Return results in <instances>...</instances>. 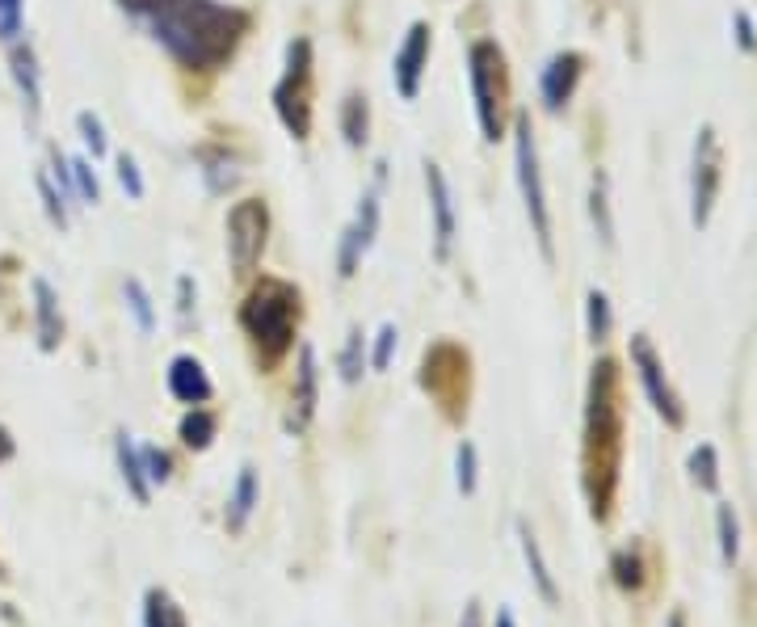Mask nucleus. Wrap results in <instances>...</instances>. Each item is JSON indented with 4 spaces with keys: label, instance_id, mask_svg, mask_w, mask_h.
<instances>
[{
    "label": "nucleus",
    "instance_id": "1",
    "mask_svg": "<svg viewBox=\"0 0 757 627\" xmlns=\"http://www.w3.org/2000/svg\"><path fill=\"white\" fill-rule=\"evenodd\" d=\"M139 26L186 72H215L249 34V13L219 0H122Z\"/></svg>",
    "mask_w": 757,
    "mask_h": 627
},
{
    "label": "nucleus",
    "instance_id": "2",
    "mask_svg": "<svg viewBox=\"0 0 757 627\" xmlns=\"http://www.w3.org/2000/svg\"><path fill=\"white\" fill-rule=\"evenodd\" d=\"M623 459V404H619V367L615 358H598L585 396V442H581V484L593 518H610Z\"/></svg>",
    "mask_w": 757,
    "mask_h": 627
},
{
    "label": "nucleus",
    "instance_id": "3",
    "mask_svg": "<svg viewBox=\"0 0 757 627\" xmlns=\"http://www.w3.org/2000/svg\"><path fill=\"white\" fill-rule=\"evenodd\" d=\"M303 295L286 278H261L240 303V329L253 341L261 367H278L295 346Z\"/></svg>",
    "mask_w": 757,
    "mask_h": 627
},
{
    "label": "nucleus",
    "instance_id": "4",
    "mask_svg": "<svg viewBox=\"0 0 757 627\" xmlns=\"http://www.w3.org/2000/svg\"><path fill=\"white\" fill-rule=\"evenodd\" d=\"M467 80H472V101H476V123L488 144L505 139V114H509V72L505 55L493 38H480L467 51Z\"/></svg>",
    "mask_w": 757,
    "mask_h": 627
},
{
    "label": "nucleus",
    "instance_id": "5",
    "mask_svg": "<svg viewBox=\"0 0 757 627\" xmlns=\"http://www.w3.org/2000/svg\"><path fill=\"white\" fill-rule=\"evenodd\" d=\"M316 64H312V38H295L286 47V68L274 85V110L282 118V127L295 139L312 135V114H316Z\"/></svg>",
    "mask_w": 757,
    "mask_h": 627
},
{
    "label": "nucleus",
    "instance_id": "6",
    "mask_svg": "<svg viewBox=\"0 0 757 627\" xmlns=\"http://www.w3.org/2000/svg\"><path fill=\"white\" fill-rule=\"evenodd\" d=\"M417 383L429 392V400H438V409L450 421H463L467 392H472V358H467V350H459L455 341H438L434 350H425Z\"/></svg>",
    "mask_w": 757,
    "mask_h": 627
},
{
    "label": "nucleus",
    "instance_id": "7",
    "mask_svg": "<svg viewBox=\"0 0 757 627\" xmlns=\"http://www.w3.org/2000/svg\"><path fill=\"white\" fill-rule=\"evenodd\" d=\"M514 169H518V190H522V202H526L530 228H535L539 253H543V261H551V257H556V245H551V211H547V190H543L535 127H530L526 114L514 118Z\"/></svg>",
    "mask_w": 757,
    "mask_h": 627
},
{
    "label": "nucleus",
    "instance_id": "8",
    "mask_svg": "<svg viewBox=\"0 0 757 627\" xmlns=\"http://www.w3.org/2000/svg\"><path fill=\"white\" fill-rule=\"evenodd\" d=\"M720 181H724V152H720V135L711 123L699 127L694 135V160H690V224L707 228V219L720 198Z\"/></svg>",
    "mask_w": 757,
    "mask_h": 627
},
{
    "label": "nucleus",
    "instance_id": "9",
    "mask_svg": "<svg viewBox=\"0 0 757 627\" xmlns=\"http://www.w3.org/2000/svg\"><path fill=\"white\" fill-rule=\"evenodd\" d=\"M265 240H270V211H265V202L240 198L228 211V257H232V270L240 278H249L257 270V261L265 253Z\"/></svg>",
    "mask_w": 757,
    "mask_h": 627
},
{
    "label": "nucleus",
    "instance_id": "10",
    "mask_svg": "<svg viewBox=\"0 0 757 627\" xmlns=\"http://www.w3.org/2000/svg\"><path fill=\"white\" fill-rule=\"evenodd\" d=\"M383 169H387V165L379 160V165H375V186L362 194L354 224L341 232V249H337V274H341V278H354V274H358L362 257L371 253L375 236H379V219H383V177H387Z\"/></svg>",
    "mask_w": 757,
    "mask_h": 627
},
{
    "label": "nucleus",
    "instance_id": "11",
    "mask_svg": "<svg viewBox=\"0 0 757 627\" xmlns=\"http://www.w3.org/2000/svg\"><path fill=\"white\" fill-rule=\"evenodd\" d=\"M631 362H636V375H640V383H644L652 409H657V413L669 421V426L678 430L682 421H686V413H682V404H678V396H673L669 379H665V362L657 358V350H652V341H648L644 333L631 337Z\"/></svg>",
    "mask_w": 757,
    "mask_h": 627
},
{
    "label": "nucleus",
    "instance_id": "12",
    "mask_svg": "<svg viewBox=\"0 0 757 627\" xmlns=\"http://www.w3.org/2000/svg\"><path fill=\"white\" fill-rule=\"evenodd\" d=\"M429 51H434V30H429L425 22H413V26H408V34H404V43L396 47V59H392V80H396V93L404 101H417L421 97Z\"/></svg>",
    "mask_w": 757,
    "mask_h": 627
},
{
    "label": "nucleus",
    "instance_id": "13",
    "mask_svg": "<svg viewBox=\"0 0 757 627\" xmlns=\"http://www.w3.org/2000/svg\"><path fill=\"white\" fill-rule=\"evenodd\" d=\"M425 194H429V219H434V257L450 261L455 249V232H459V215H455V194H450L446 173L425 160Z\"/></svg>",
    "mask_w": 757,
    "mask_h": 627
},
{
    "label": "nucleus",
    "instance_id": "14",
    "mask_svg": "<svg viewBox=\"0 0 757 627\" xmlns=\"http://www.w3.org/2000/svg\"><path fill=\"white\" fill-rule=\"evenodd\" d=\"M581 76H585V55H581V51H560V55H551L547 68H543V76H539L543 106H547L551 114H560L568 101H572V93H577Z\"/></svg>",
    "mask_w": 757,
    "mask_h": 627
},
{
    "label": "nucleus",
    "instance_id": "15",
    "mask_svg": "<svg viewBox=\"0 0 757 627\" xmlns=\"http://www.w3.org/2000/svg\"><path fill=\"white\" fill-rule=\"evenodd\" d=\"M320 404V367H316V350L303 346L299 350V371H295V396H291V417H286V430L303 434L316 417Z\"/></svg>",
    "mask_w": 757,
    "mask_h": 627
},
{
    "label": "nucleus",
    "instance_id": "16",
    "mask_svg": "<svg viewBox=\"0 0 757 627\" xmlns=\"http://www.w3.org/2000/svg\"><path fill=\"white\" fill-rule=\"evenodd\" d=\"M169 392H173V400L190 404V409H198V404H207L215 396L211 375H207V367H202L194 354H177L169 362Z\"/></svg>",
    "mask_w": 757,
    "mask_h": 627
},
{
    "label": "nucleus",
    "instance_id": "17",
    "mask_svg": "<svg viewBox=\"0 0 757 627\" xmlns=\"http://www.w3.org/2000/svg\"><path fill=\"white\" fill-rule=\"evenodd\" d=\"M34 316H38V346L55 350L64 341V316H59V299L47 278H34Z\"/></svg>",
    "mask_w": 757,
    "mask_h": 627
},
{
    "label": "nucleus",
    "instance_id": "18",
    "mask_svg": "<svg viewBox=\"0 0 757 627\" xmlns=\"http://www.w3.org/2000/svg\"><path fill=\"white\" fill-rule=\"evenodd\" d=\"M257 497H261V489H257V468H253V463H244L240 476H236V489H232V497H228V514H223V522H228L232 535H240L244 527H249V518H253V510H257Z\"/></svg>",
    "mask_w": 757,
    "mask_h": 627
},
{
    "label": "nucleus",
    "instance_id": "19",
    "mask_svg": "<svg viewBox=\"0 0 757 627\" xmlns=\"http://www.w3.org/2000/svg\"><path fill=\"white\" fill-rule=\"evenodd\" d=\"M9 64H13L17 89H22L26 106H30V118H38V110H43V85H38V59H34V47H30V43H9Z\"/></svg>",
    "mask_w": 757,
    "mask_h": 627
},
{
    "label": "nucleus",
    "instance_id": "20",
    "mask_svg": "<svg viewBox=\"0 0 757 627\" xmlns=\"http://www.w3.org/2000/svg\"><path fill=\"white\" fill-rule=\"evenodd\" d=\"M114 455H118V472H122V480H127V493H131L139 505H148V501H152V484H148V476H143V459H139V451H135L131 434H118Z\"/></svg>",
    "mask_w": 757,
    "mask_h": 627
},
{
    "label": "nucleus",
    "instance_id": "21",
    "mask_svg": "<svg viewBox=\"0 0 757 627\" xmlns=\"http://www.w3.org/2000/svg\"><path fill=\"white\" fill-rule=\"evenodd\" d=\"M518 539H522V556H526V569H530V581H535V590L543 594V602H560V590H556V581H551V569H547V560H543V548H539V539H535V531H530L526 522H518Z\"/></svg>",
    "mask_w": 757,
    "mask_h": 627
},
{
    "label": "nucleus",
    "instance_id": "22",
    "mask_svg": "<svg viewBox=\"0 0 757 627\" xmlns=\"http://www.w3.org/2000/svg\"><path fill=\"white\" fill-rule=\"evenodd\" d=\"M341 135L350 148H366V139H371V106L362 93H350L341 101Z\"/></svg>",
    "mask_w": 757,
    "mask_h": 627
},
{
    "label": "nucleus",
    "instance_id": "23",
    "mask_svg": "<svg viewBox=\"0 0 757 627\" xmlns=\"http://www.w3.org/2000/svg\"><path fill=\"white\" fill-rule=\"evenodd\" d=\"M589 215H593V228H598L602 245L615 249V224H610V177L598 169L589 181Z\"/></svg>",
    "mask_w": 757,
    "mask_h": 627
},
{
    "label": "nucleus",
    "instance_id": "24",
    "mask_svg": "<svg viewBox=\"0 0 757 627\" xmlns=\"http://www.w3.org/2000/svg\"><path fill=\"white\" fill-rule=\"evenodd\" d=\"M143 627H190V623L169 590H148L143 594Z\"/></svg>",
    "mask_w": 757,
    "mask_h": 627
},
{
    "label": "nucleus",
    "instance_id": "25",
    "mask_svg": "<svg viewBox=\"0 0 757 627\" xmlns=\"http://www.w3.org/2000/svg\"><path fill=\"white\" fill-rule=\"evenodd\" d=\"M215 430H219V417L211 413V409H190L186 417H181V426H177V434H181V442L186 447H194V451H207L211 447V438H215Z\"/></svg>",
    "mask_w": 757,
    "mask_h": 627
},
{
    "label": "nucleus",
    "instance_id": "26",
    "mask_svg": "<svg viewBox=\"0 0 757 627\" xmlns=\"http://www.w3.org/2000/svg\"><path fill=\"white\" fill-rule=\"evenodd\" d=\"M202 177H207V190L211 194H228L236 181H240V173H236V160L228 156V152H219V148H207L202 152Z\"/></svg>",
    "mask_w": 757,
    "mask_h": 627
},
{
    "label": "nucleus",
    "instance_id": "27",
    "mask_svg": "<svg viewBox=\"0 0 757 627\" xmlns=\"http://www.w3.org/2000/svg\"><path fill=\"white\" fill-rule=\"evenodd\" d=\"M585 329H589V341H606L610 329H615V316H610V299H606V291H598V287L585 295Z\"/></svg>",
    "mask_w": 757,
    "mask_h": 627
},
{
    "label": "nucleus",
    "instance_id": "28",
    "mask_svg": "<svg viewBox=\"0 0 757 627\" xmlns=\"http://www.w3.org/2000/svg\"><path fill=\"white\" fill-rule=\"evenodd\" d=\"M337 367H341V379H345V383H358V379H362V367H366V337H362L358 325L350 329V337H345V346H341V354H337Z\"/></svg>",
    "mask_w": 757,
    "mask_h": 627
},
{
    "label": "nucleus",
    "instance_id": "29",
    "mask_svg": "<svg viewBox=\"0 0 757 627\" xmlns=\"http://www.w3.org/2000/svg\"><path fill=\"white\" fill-rule=\"evenodd\" d=\"M610 569H615L619 590H640V585H644V556H640L636 548H623V552H615V560H610Z\"/></svg>",
    "mask_w": 757,
    "mask_h": 627
},
{
    "label": "nucleus",
    "instance_id": "30",
    "mask_svg": "<svg viewBox=\"0 0 757 627\" xmlns=\"http://www.w3.org/2000/svg\"><path fill=\"white\" fill-rule=\"evenodd\" d=\"M122 295H127V308L135 312L139 329L152 333V329H156V308H152V295L143 291V282H139V278H127V282H122Z\"/></svg>",
    "mask_w": 757,
    "mask_h": 627
},
{
    "label": "nucleus",
    "instance_id": "31",
    "mask_svg": "<svg viewBox=\"0 0 757 627\" xmlns=\"http://www.w3.org/2000/svg\"><path fill=\"white\" fill-rule=\"evenodd\" d=\"M690 472H694V480H699V489H707V493L720 489V459H715L711 442H703V447L690 455Z\"/></svg>",
    "mask_w": 757,
    "mask_h": 627
},
{
    "label": "nucleus",
    "instance_id": "32",
    "mask_svg": "<svg viewBox=\"0 0 757 627\" xmlns=\"http://www.w3.org/2000/svg\"><path fill=\"white\" fill-rule=\"evenodd\" d=\"M455 480H459V493L472 497L476 493V480H480V455L472 442H459V455H455Z\"/></svg>",
    "mask_w": 757,
    "mask_h": 627
},
{
    "label": "nucleus",
    "instance_id": "33",
    "mask_svg": "<svg viewBox=\"0 0 757 627\" xmlns=\"http://www.w3.org/2000/svg\"><path fill=\"white\" fill-rule=\"evenodd\" d=\"M715 522H720V556H724V564H732L736 552H741V527H736L732 505H720V510H715Z\"/></svg>",
    "mask_w": 757,
    "mask_h": 627
},
{
    "label": "nucleus",
    "instance_id": "34",
    "mask_svg": "<svg viewBox=\"0 0 757 627\" xmlns=\"http://www.w3.org/2000/svg\"><path fill=\"white\" fill-rule=\"evenodd\" d=\"M76 131H80V139H85V148L93 152V156H106V127H101V118L93 114V110H80L76 114Z\"/></svg>",
    "mask_w": 757,
    "mask_h": 627
},
{
    "label": "nucleus",
    "instance_id": "35",
    "mask_svg": "<svg viewBox=\"0 0 757 627\" xmlns=\"http://www.w3.org/2000/svg\"><path fill=\"white\" fill-rule=\"evenodd\" d=\"M68 169H72V186H76V198L80 202H101V186H97V177H93V169H89V160H68Z\"/></svg>",
    "mask_w": 757,
    "mask_h": 627
},
{
    "label": "nucleus",
    "instance_id": "36",
    "mask_svg": "<svg viewBox=\"0 0 757 627\" xmlns=\"http://www.w3.org/2000/svg\"><path fill=\"white\" fill-rule=\"evenodd\" d=\"M38 194H43V207H47V219L55 228H68V207H64V194H55L51 177L38 173Z\"/></svg>",
    "mask_w": 757,
    "mask_h": 627
},
{
    "label": "nucleus",
    "instance_id": "37",
    "mask_svg": "<svg viewBox=\"0 0 757 627\" xmlns=\"http://www.w3.org/2000/svg\"><path fill=\"white\" fill-rule=\"evenodd\" d=\"M139 459H143V476H148V484H165L173 476V463L160 447H143Z\"/></svg>",
    "mask_w": 757,
    "mask_h": 627
},
{
    "label": "nucleus",
    "instance_id": "38",
    "mask_svg": "<svg viewBox=\"0 0 757 627\" xmlns=\"http://www.w3.org/2000/svg\"><path fill=\"white\" fill-rule=\"evenodd\" d=\"M118 181H122V190H127L131 198L148 194V186H143V173H139V165H135L131 152H118Z\"/></svg>",
    "mask_w": 757,
    "mask_h": 627
},
{
    "label": "nucleus",
    "instance_id": "39",
    "mask_svg": "<svg viewBox=\"0 0 757 627\" xmlns=\"http://www.w3.org/2000/svg\"><path fill=\"white\" fill-rule=\"evenodd\" d=\"M22 9L26 0H0V38L5 43H17V34H22Z\"/></svg>",
    "mask_w": 757,
    "mask_h": 627
},
{
    "label": "nucleus",
    "instance_id": "40",
    "mask_svg": "<svg viewBox=\"0 0 757 627\" xmlns=\"http://www.w3.org/2000/svg\"><path fill=\"white\" fill-rule=\"evenodd\" d=\"M396 325H383L379 329V337H375V350H371V367L375 371H387L392 367V354H396Z\"/></svg>",
    "mask_w": 757,
    "mask_h": 627
},
{
    "label": "nucleus",
    "instance_id": "41",
    "mask_svg": "<svg viewBox=\"0 0 757 627\" xmlns=\"http://www.w3.org/2000/svg\"><path fill=\"white\" fill-rule=\"evenodd\" d=\"M732 26H736V47H741V51H757V26H753V17L745 13V9H736L732 13Z\"/></svg>",
    "mask_w": 757,
    "mask_h": 627
},
{
    "label": "nucleus",
    "instance_id": "42",
    "mask_svg": "<svg viewBox=\"0 0 757 627\" xmlns=\"http://www.w3.org/2000/svg\"><path fill=\"white\" fill-rule=\"evenodd\" d=\"M177 291H181V303H177V312H181V316H190V308H194V303H190V291H194V282H190V278H177Z\"/></svg>",
    "mask_w": 757,
    "mask_h": 627
},
{
    "label": "nucleus",
    "instance_id": "43",
    "mask_svg": "<svg viewBox=\"0 0 757 627\" xmlns=\"http://www.w3.org/2000/svg\"><path fill=\"white\" fill-rule=\"evenodd\" d=\"M13 455H17V442L9 438V430H5V426H0V463H9Z\"/></svg>",
    "mask_w": 757,
    "mask_h": 627
},
{
    "label": "nucleus",
    "instance_id": "44",
    "mask_svg": "<svg viewBox=\"0 0 757 627\" xmlns=\"http://www.w3.org/2000/svg\"><path fill=\"white\" fill-rule=\"evenodd\" d=\"M459 627H480V602H467V611H463V623Z\"/></svg>",
    "mask_w": 757,
    "mask_h": 627
},
{
    "label": "nucleus",
    "instance_id": "45",
    "mask_svg": "<svg viewBox=\"0 0 757 627\" xmlns=\"http://www.w3.org/2000/svg\"><path fill=\"white\" fill-rule=\"evenodd\" d=\"M493 627H518V623H514V615H509V611H497V623H493Z\"/></svg>",
    "mask_w": 757,
    "mask_h": 627
},
{
    "label": "nucleus",
    "instance_id": "46",
    "mask_svg": "<svg viewBox=\"0 0 757 627\" xmlns=\"http://www.w3.org/2000/svg\"><path fill=\"white\" fill-rule=\"evenodd\" d=\"M669 627H686V619L682 615H669Z\"/></svg>",
    "mask_w": 757,
    "mask_h": 627
}]
</instances>
